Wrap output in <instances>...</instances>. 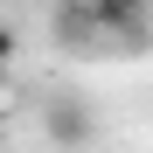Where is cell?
<instances>
[{
	"instance_id": "3957f363",
	"label": "cell",
	"mask_w": 153,
	"mask_h": 153,
	"mask_svg": "<svg viewBox=\"0 0 153 153\" xmlns=\"http://www.w3.org/2000/svg\"><path fill=\"white\" fill-rule=\"evenodd\" d=\"M97 21H105V42H146L153 35V0H97Z\"/></svg>"
},
{
	"instance_id": "7a4b0ae2",
	"label": "cell",
	"mask_w": 153,
	"mask_h": 153,
	"mask_svg": "<svg viewBox=\"0 0 153 153\" xmlns=\"http://www.w3.org/2000/svg\"><path fill=\"white\" fill-rule=\"evenodd\" d=\"M49 35H56V49H97L105 42V21H97V0H56V14H49Z\"/></svg>"
},
{
	"instance_id": "277c9868",
	"label": "cell",
	"mask_w": 153,
	"mask_h": 153,
	"mask_svg": "<svg viewBox=\"0 0 153 153\" xmlns=\"http://www.w3.org/2000/svg\"><path fill=\"white\" fill-rule=\"evenodd\" d=\"M7 70H14V35L0 28V84H7Z\"/></svg>"
},
{
	"instance_id": "6da1fadb",
	"label": "cell",
	"mask_w": 153,
	"mask_h": 153,
	"mask_svg": "<svg viewBox=\"0 0 153 153\" xmlns=\"http://www.w3.org/2000/svg\"><path fill=\"white\" fill-rule=\"evenodd\" d=\"M42 139L56 146V153H84V146H97V111H91V97L49 91V97H42Z\"/></svg>"
}]
</instances>
